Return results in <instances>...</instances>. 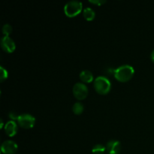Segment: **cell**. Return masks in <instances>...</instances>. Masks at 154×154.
<instances>
[{
  "label": "cell",
  "mask_w": 154,
  "mask_h": 154,
  "mask_svg": "<svg viewBox=\"0 0 154 154\" xmlns=\"http://www.w3.org/2000/svg\"><path fill=\"white\" fill-rule=\"evenodd\" d=\"M12 31H13V28H12L11 25H10V24L6 23L2 26V33L5 36L10 35V34L12 32Z\"/></svg>",
  "instance_id": "5bb4252c"
},
{
  "label": "cell",
  "mask_w": 154,
  "mask_h": 154,
  "mask_svg": "<svg viewBox=\"0 0 154 154\" xmlns=\"http://www.w3.org/2000/svg\"><path fill=\"white\" fill-rule=\"evenodd\" d=\"M83 10L81 2L72 0L66 3L64 6V13L69 17H74L79 14Z\"/></svg>",
  "instance_id": "3957f363"
},
{
  "label": "cell",
  "mask_w": 154,
  "mask_h": 154,
  "mask_svg": "<svg viewBox=\"0 0 154 154\" xmlns=\"http://www.w3.org/2000/svg\"><path fill=\"white\" fill-rule=\"evenodd\" d=\"M17 149L18 146L16 142L12 140H6L2 144L1 151L4 154H14Z\"/></svg>",
  "instance_id": "52a82bcc"
},
{
  "label": "cell",
  "mask_w": 154,
  "mask_h": 154,
  "mask_svg": "<svg viewBox=\"0 0 154 154\" xmlns=\"http://www.w3.org/2000/svg\"><path fill=\"white\" fill-rule=\"evenodd\" d=\"M135 74V69L130 65H123L114 70V75L117 81L127 82L130 81Z\"/></svg>",
  "instance_id": "6da1fadb"
},
{
  "label": "cell",
  "mask_w": 154,
  "mask_h": 154,
  "mask_svg": "<svg viewBox=\"0 0 154 154\" xmlns=\"http://www.w3.org/2000/svg\"><path fill=\"white\" fill-rule=\"evenodd\" d=\"M89 2L92 3V4H95L98 6H101L106 3L105 0H89Z\"/></svg>",
  "instance_id": "2e32d148"
},
{
  "label": "cell",
  "mask_w": 154,
  "mask_h": 154,
  "mask_svg": "<svg viewBox=\"0 0 154 154\" xmlns=\"http://www.w3.org/2000/svg\"><path fill=\"white\" fill-rule=\"evenodd\" d=\"M3 126H4V123H3V120H1V126H0V127L2 128Z\"/></svg>",
  "instance_id": "d6986e66"
},
{
  "label": "cell",
  "mask_w": 154,
  "mask_h": 154,
  "mask_svg": "<svg viewBox=\"0 0 154 154\" xmlns=\"http://www.w3.org/2000/svg\"><path fill=\"white\" fill-rule=\"evenodd\" d=\"M80 79L83 81L84 83H91L93 81L94 78H93V75L90 71L89 70H84L80 73Z\"/></svg>",
  "instance_id": "30bf717a"
},
{
  "label": "cell",
  "mask_w": 154,
  "mask_h": 154,
  "mask_svg": "<svg viewBox=\"0 0 154 154\" xmlns=\"http://www.w3.org/2000/svg\"><path fill=\"white\" fill-rule=\"evenodd\" d=\"M18 116H19V115H17V114H14V112H12V113H10V114H9V117H11V120H17V118H18Z\"/></svg>",
  "instance_id": "e0dca14e"
},
{
  "label": "cell",
  "mask_w": 154,
  "mask_h": 154,
  "mask_svg": "<svg viewBox=\"0 0 154 154\" xmlns=\"http://www.w3.org/2000/svg\"><path fill=\"white\" fill-rule=\"evenodd\" d=\"M18 124L23 129H32L35 123V118L29 114H22L18 116Z\"/></svg>",
  "instance_id": "277c9868"
},
{
  "label": "cell",
  "mask_w": 154,
  "mask_h": 154,
  "mask_svg": "<svg viewBox=\"0 0 154 154\" xmlns=\"http://www.w3.org/2000/svg\"><path fill=\"white\" fill-rule=\"evenodd\" d=\"M73 95L78 100H83L88 96V88L83 83H76L72 89Z\"/></svg>",
  "instance_id": "5b68a950"
},
{
  "label": "cell",
  "mask_w": 154,
  "mask_h": 154,
  "mask_svg": "<svg viewBox=\"0 0 154 154\" xmlns=\"http://www.w3.org/2000/svg\"><path fill=\"white\" fill-rule=\"evenodd\" d=\"M5 132L9 137H13L17 132V124L14 120H9L4 126Z\"/></svg>",
  "instance_id": "9c48e42d"
},
{
  "label": "cell",
  "mask_w": 154,
  "mask_h": 154,
  "mask_svg": "<svg viewBox=\"0 0 154 154\" xmlns=\"http://www.w3.org/2000/svg\"><path fill=\"white\" fill-rule=\"evenodd\" d=\"M94 88L99 94L106 95L111 89V83L106 77L99 76L94 80Z\"/></svg>",
  "instance_id": "7a4b0ae2"
},
{
  "label": "cell",
  "mask_w": 154,
  "mask_h": 154,
  "mask_svg": "<svg viewBox=\"0 0 154 154\" xmlns=\"http://www.w3.org/2000/svg\"><path fill=\"white\" fill-rule=\"evenodd\" d=\"M0 72H1V75H0V81L1 82L4 81L5 80H6L8 77V71L5 69L3 66H0Z\"/></svg>",
  "instance_id": "9a60e30c"
},
{
  "label": "cell",
  "mask_w": 154,
  "mask_h": 154,
  "mask_svg": "<svg viewBox=\"0 0 154 154\" xmlns=\"http://www.w3.org/2000/svg\"><path fill=\"white\" fill-rule=\"evenodd\" d=\"M105 151H106V147L100 144H96L92 149L93 154H104Z\"/></svg>",
  "instance_id": "4fadbf2b"
},
{
  "label": "cell",
  "mask_w": 154,
  "mask_h": 154,
  "mask_svg": "<svg viewBox=\"0 0 154 154\" xmlns=\"http://www.w3.org/2000/svg\"><path fill=\"white\" fill-rule=\"evenodd\" d=\"M83 15H84V18L88 21H92L95 19L96 17V13H95L94 10L90 7H87L84 9L83 11Z\"/></svg>",
  "instance_id": "8fae6325"
},
{
  "label": "cell",
  "mask_w": 154,
  "mask_h": 154,
  "mask_svg": "<svg viewBox=\"0 0 154 154\" xmlns=\"http://www.w3.org/2000/svg\"><path fill=\"white\" fill-rule=\"evenodd\" d=\"M0 44L3 51L7 53H13L16 49V45L10 36H3Z\"/></svg>",
  "instance_id": "8992f818"
},
{
  "label": "cell",
  "mask_w": 154,
  "mask_h": 154,
  "mask_svg": "<svg viewBox=\"0 0 154 154\" xmlns=\"http://www.w3.org/2000/svg\"><path fill=\"white\" fill-rule=\"evenodd\" d=\"M84 105L81 102H75L72 106V111L76 115H81L84 112Z\"/></svg>",
  "instance_id": "7c38bea8"
},
{
  "label": "cell",
  "mask_w": 154,
  "mask_h": 154,
  "mask_svg": "<svg viewBox=\"0 0 154 154\" xmlns=\"http://www.w3.org/2000/svg\"><path fill=\"white\" fill-rule=\"evenodd\" d=\"M150 59H151L152 62L154 63V50L151 52V54H150Z\"/></svg>",
  "instance_id": "ac0fdd59"
},
{
  "label": "cell",
  "mask_w": 154,
  "mask_h": 154,
  "mask_svg": "<svg viewBox=\"0 0 154 154\" xmlns=\"http://www.w3.org/2000/svg\"><path fill=\"white\" fill-rule=\"evenodd\" d=\"M121 150V144L119 141L111 140L107 143L106 151L108 154H119Z\"/></svg>",
  "instance_id": "ba28073f"
}]
</instances>
